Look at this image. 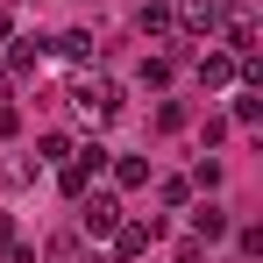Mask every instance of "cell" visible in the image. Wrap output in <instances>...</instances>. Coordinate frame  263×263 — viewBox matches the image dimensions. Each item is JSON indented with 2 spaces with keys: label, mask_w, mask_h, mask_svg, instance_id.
Listing matches in <instances>:
<instances>
[{
  "label": "cell",
  "mask_w": 263,
  "mask_h": 263,
  "mask_svg": "<svg viewBox=\"0 0 263 263\" xmlns=\"http://www.w3.org/2000/svg\"><path fill=\"white\" fill-rule=\"evenodd\" d=\"M71 107H79L86 121H107V114H121V86H114V79H79V86H71Z\"/></svg>",
  "instance_id": "1"
},
{
  "label": "cell",
  "mask_w": 263,
  "mask_h": 263,
  "mask_svg": "<svg viewBox=\"0 0 263 263\" xmlns=\"http://www.w3.org/2000/svg\"><path fill=\"white\" fill-rule=\"evenodd\" d=\"M92 171H107V149H100V142H92V149H79V157H71V164L57 171V185H64L71 199H86V185H92Z\"/></svg>",
  "instance_id": "2"
},
{
  "label": "cell",
  "mask_w": 263,
  "mask_h": 263,
  "mask_svg": "<svg viewBox=\"0 0 263 263\" xmlns=\"http://www.w3.org/2000/svg\"><path fill=\"white\" fill-rule=\"evenodd\" d=\"M157 235H164V220H157V214H149V220H121V228H114V249H121V256H149Z\"/></svg>",
  "instance_id": "3"
},
{
  "label": "cell",
  "mask_w": 263,
  "mask_h": 263,
  "mask_svg": "<svg viewBox=\"0 0 263 263\" xmlns=\"http://www.w3.org/2000/svg\"><path fill=\"white\" fill-rule=\"evenodd\" d=\"M79 220H86V235H114L121 228V199L114 192H92L86 206H79Z\"/></svg>",
  "instance_id": "4"
},
{
  "label": "cell",
  "mask_w": 263,
  "mask_h": 263,
  "mask_svg": "<svg viewBox=\"0 0 263 263\" xmlns=\"http://www.w3.org/2000/svg\"><path fill=\"white\" fill-rule=\"evenodd\" d=\"M228 29V0H192L185 7V36H220Z\"/></svg>",
  "instance_id": "5"
},
{
  "label": "cell",
  "mask_w": 263,
  "mask_h": 263,
  "mask_svg": "<svg viewBox=\"0 0 263 263\" xmlns=\"http://www.w3.org/2000/svg\"><path fill=\"white\" fill-rule=\"evenodd\" d=\"M135 29H142V36H171V29H178V7H171V0H142Z\"/></svg>",
  "instance_id": "6"
},
{
  "label": "cell",
  "mask_w": 263,
  "mask_h": 263,
  "mask_svg": "<svg viewBox=\"0 0 263 263\" xmlns=\"http://www.w3.org/2000/svg\"><path fill=\"white\" fill-rule=\"evenodd\" d=\"M228 235V214L220 206H192V242H220Z\"/></svg>",
  "instance_id": "7"
},
{
  "label": "cell",
  "mask_w": 263,
  "mask_h": 263,
  "mask_svg": "<svg viewBox=\"0 0 263 263\" xmlns=\"http://www.w3.org/2000/svg\"><path fill=\"white\" fill-rule=\"evenodd\" d=\"M43 263H86V242H79V235H50V242H43Z\"/></svg>",
  "instance_id": "8"
},
{
  "label": "cell",
  "mask_w": 263,
  "mask_h": 263,
  "mask_svg": "<svg viewBox=\"0 0 263 263\" xmlns=\"http://www.w3.org/2000/svg\"><path fill=\"white\" fill-rule=\"evenodd\" d=\"M228 79H235V57L206 50V57H199V86H228Z\"/></svg>",
  "instance_id": "9"
},
{
  "label": "cell",
  "mask_w": 263,
  "mask_h": 263,
  "mask_svg": "<svg viewBox=\"0 0 263 263\" xmlns=\"http://www.w3.org/2000/svg\"><path fill=\"white\" fill-rule=\"evenodd\" d=\"M50 50H57V57H71V64H86V57H92V36H86V29H64Z\"/></svg>",
  "instance_id": "10"
},
{
  "label": "cell",
  "mask_w": 263,
  "mask_h": 263,
  "mask_svg": "<svg viewBox=\"0 0 263 263\" xmlns=\"http://www.w3.org/2000/svg\"><path fill=\"white\" fill-rule=\"evenodd\" d=\"M114 185H121V192L149 185V164H142V157H114Z\"/></svg>",
  "instance_id": "11"
},
{
  "label": "cell",
  "mask_w": 263,
  "mask_h": 263,
  "mask_svg": "<svg viewBox=\"0 0 263 263\" xmlns=\"http://www.w3.org/2000/svg\"><path fill=\"white\" fill-rule=\"evenodd\" d=\"M36 149H43V164H57V157H71V135H64V128H50Z\"/></svg>",
  "instance_id": "12"
},
{
  "label": "cell",
  "mask_w": 263,
  "mask_h": 263,
  "mask_svg": "<svg viewBox=\"0 0 263 263\" xmlns=\"http://www.w3.org/2000/svg\"><path fill=\"white\" fill-rule=\"evenodd\" d=\"M228 43H235V57H249V50H256V29H249V22H228Z\"/></svg>",
  "instance_id": "13"
},
{
  "label": "cell",
  "mask_w": 263,
  "mask_h": 263,
  "mask_svg": "<svg viewBox=\"0 0 263 263\" xmlns=\"http://www.w3.org/2000/svg\"><path fill=\"white\" fill-rule=\"evenodd\" d=\"M185 121H192V114H185L178 100H164V107H157V128H164V135H171V128H185Z\"/></svg>",
  "instance_id": "14"
},
{
  "label": "cell",
  "mask_w": 263,
  "mask_h": 263,
  "mask_svg": "<svg viewBox=\"0 0 263 263\" xmlns=\"http://www.w3.org/2000/svg\"><path fill=\"white\" fill-rule=\"evenodd\" d=\"M171 79V57H142V86H164Z\"/></svg>",
  "instance_id": "15"
},
{
  "label": "cell",
  "mask_w": 263,
  "mask_h": 263,
  "mask_svg": "<svg viewBox=\"0 0 263 263\" xmlns=\"http://www.w3.org/2000/svg\"><path fill=\"white\" fill-rule=\"evenodd\" d=\"M0 135H22V107H0Z\"/></svg>",
  "instance_id": "16"
},
{
  "label": "cell",
  "mask_w": 263,
  "mask_h": 263,
  "mask_svg": "<svg viewBox=\"0 0 263 263\" xmlns=\"http://www.w3.org/2000/svg\"><path fill=\"white\" fill-rule=\"evenodd\" d=\"M171 263H206V242H185V249H178Z\"/></svg>",
  "instance_id": "17"
}]
</instances>
